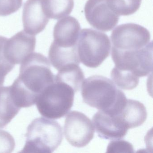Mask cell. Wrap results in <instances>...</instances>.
Here are the masks:
<instances>
[{"label": "cell", "mask_w": 153, "mask_h": 153, "mask_svg": "<svg viewBox=\"0 0 153 153\" xmlns=\"http://www.w3.org/2000/svg\"><path fill=\"white\" fill-rule=\"evenodd\" d=\"M47 58L38 53H33L21 63L19 76L10 86V92L17 105L21 108L36 103L42 92L55 81Z\"/></svg>", "instance_id": "cell-1"}, {"label": "cell", "mask_w": 153, "mask_h": 153, "mask_svg": "<svg viewBox=\"0 0 153 153\" xmlns=\"http://www.w3.org/2000/svg\"><path fill=\"white\" fill-rule=\"evenodd\" d=\"M81 89L84 102L110 115L119 114L127 102L123 92L103 76L89 77L83 81Z\"/></svg>", "instance_id": "cell-2"}, {"label": "cell", "mask_w": 153, "mask_h": 153, "mask_svg": "<svg viewBox=\"0 0 153 153\" xmlns=\"http://www.w3.org/2000/svg\"><path fill=\"white\" fill-rule=\"evenodd\" d=\"M25 145L20 153H51L63 139L62 128L56 121L40 117L27 127Z\"/></svg>", "instance_id": "cell-3"}, {"label": "cell", "mask_w": 153, "mask_h": 153, "mask_svg": "<svg viewBox=\"0 0 153 153\" xmlns=\"http://www.w3.org/2000/svg\"><path fill=\"white\" fill-rule=\"evenodd\" d=\"M75 93L68 85L55 80L37 98L36 102L37 110L42 116L47 119L62 118L73 106Z\"/></svg>", "instance_id": "cell-4"}, {"label": "cell", "mask_w": 153, "mask_h": 153, "mask_svg": "<svg viewBox=\"0 0 153 153\" xmlns=\"http://www.w3.org/2000/svg\"><path fill=\"white\" fill-rule=\"evenodd\" d=\"M77 46L80 62L88 68H97L110 55L111 43L104 33L85 28L80 31Z\"/></svg>", "instance_id": "cell-5"}, {"label": "cell", "mask_w": 153, "mask_h": 153, "mask_svg": "<svg viewBox=\"0 0 153 153\" xmlns=\"http://www.w3.org/2000/svg\"><path fill=\"white\" fill-rule=\"evenodd\" d=\"M111 57L117 69L138 77L146 76L153 71L152 42L137 50L123 51L112 47Z\"/></svg>", "instance_id": "cell-6"}, {"label": "cell", "mask_w": 153, "mask_h": 153, "mask_svg": "<svg viewBox=\"0 0 153 153\" xmlns=\"http://www.w3.org/2000/svg\"><path fill=\"white\" fill-rule=\"evenodd\" d=\"M149 31L133 23L123 24L115 27L111 36L113 48L123 51L137 50L150 43Z\"/></svg>", "instance_id": "cell-7"}, {"label": "cell", "mask_w": 153, "mask_h": 153, "mask_svg": "<svg viewBox=\"0 0 153 153\" xmlns=\"http://www.w3.org/2000/svg\"><path fill=\"white\" fill-rule=\"evenodd\" d=\"M94 132L92 121L83 113L71 111L67 114L64 133L67 141L71 146L77 148L85 146L93 139Z\"/></svg>", "instance_id": "cell-8"}, {"label": "cell", "mask_w": 153, "mask_h": 153, "mask_svg": "<svg viewBox=\"0 0 153 153\" xmlns=\"http://www.w3.org/2000/svg\"><path fill=\"white\" fill-rule=\"evenodd\" d=\"M85 13L89 25L102 32L112 30L120 19V16L110 9L106 0H88Z\"/></svg>", "instance_id": "cell-9"}, {"label": "cell", "mask_w": 153, "mask_h": 153, "mask_svg": "<svg viewBox=\"0 0 153 153\" xmlns=\"http://www.w3.org/2000/svg\"><path fill=\"white\" fill-rule=\"evenodd\" d=\"M36 38L24 30L19 32L6 42L4 53L8 61L13 65L20 64L35 51Z\"/></svg>", "instance_id": "cell-10"}, {"label": "cell", "mask_w": 153, "mask_h": 153, "mask_svg": "<svg viewBox=\"0 0 153 153\" xmlns=\"http://www.w3.org/2000/svg\"><path fill=\"white\" fill-rule=\"evenodd\" d=\"M93 122L98 137L104 139H121L128 130L118 115H110L102 111L95 114Z\"/></svg>", "instance_id": "cell-11"}, {"label": "cell", "mask_w": 153, "mask_h": 153, "mask_svg": "<svg viewBox=\"0 0 153 153\" xmlns=\"http://www.w3.org/2000/svg\"><path fill=\"white\" fill-rule=\"evenodd\" d=\"M22 19L26 33L35 36L42 32L50 19L44 10L43 0H27L24 5Z\"/></svg>", "instance_id": "cell-12"}, {"label": "cell", "mask_w": 153, "mask_h": 153, "mask_svg": "<svg viewBox=\"0 0 153 153\" xmlns=\"http://www.w3.org/2000/svg\"><path fill=\"white\" fill-rule=\"evenodd\" d=\"M80 31V24L75 18L65 17L58 21L54 26L53 42L62 46L77 45Z\"/></svg>", "instance_id": "cell-13"}, {"label": "cell", "mask_w": 153, "mask_h": 153, "mask_svg": "<svg viewBox=\"0 0 153 153\" xmlns=\"http://www.w3.org/2000/svg\"><path fill=\"white\" fill-rule=\"evenodd\" d=\"M49 58L52 65L58 71L69 65H79L80 62L77 45L72 47L62 46L53 42L49 50Z\"/></svg>", "instance_id": "cell-14"}, {"label": "cell", "mask_w": 153, "mask_h": 153, "mask_svg": "<svg viewBox=\"0 0 153 153\" xmlns=\"http://www.w3.org/2000/svg\"><path fill=\"white\" fill-rule=\"evenodd\" d=\"M118 115L129 129L143 124L146 120L147 113L142 103L132 99H127L125 106Z\"/></svg>", "instance_id": "cell-15"}, {"label": "cell", "mask_w": 153, "mask_h": 153, "mask_svg": "<svg viewBox=\"0 0 153 153\" xmlns=\"http://www.w3.org/2000/svg\"><path fill=\"white\" fill-rule=\"evenodd\" d=\"M21 108L15 102L10 87H0V128H3L11 122Z\"/></svg>", "instance_id": "cell-16"}, {"label": "cell", "mask_w": 153, "mask_h": 153, "mask_svg": "<svg viewBox=\"0 0 153 153\" xmlns=\"http://www.w3.org/2000/svg\"><path fill=\"white\" fill-rule=\"evenodd\" d=\"M55 80L67 84L76 93L81 88L85 75L79 65L72 64L59 70Z\"/></svg>", "instance_id": "cell-17"}, {"label": "cell", "mask_w": 153, "mask_h": 153, "mask_svg": "<svg viewBox=\"0 0 153 153\" xmlns=\"http://www.w3.org/2000/svg\"><path fill=\"white\" fill-rule=\"evenodd\" d=\"M74 0H43V7L49 19H59L71 13Z\"/></svg>", "instance_id": "cell-18"}, {"label": "cell", "mask_w": 153, "mask_h": 153, "mask_svg": "<svg viewBox=\"0 0 153 153\" xmlns=\"http://www.w3.org/2000/svg\"><path fill=\"white\" fill-rule=\"evenodd\" d=\"M111 78L114 84L121 89L132 90L139 84V77L128 71L113 68L111 73Z\"/></svg>", "instance_id": "cell-19"}, {"label": "cell", "mask_w": 153, "mask_h": 153, "mask_svg": "<svg viewBox=\"0 0 153 153\" xmlns=\"http://www.w3.org/2000/svg\"><path fill=\"white\" fill-rule=\"evenodd\" d=\"M109 7L119 16H130L137 11L141 0H106Z\"/></svg>", "instance_id": "cell-20"}, {"label": "cell", "mask_w": 153, "mask_h": 153, "mask_svg": "<svg viewBox=\"0 0 153 153\" xmlns=\"http://www.w3.org/2000/svg\"><path fill=\"white\" fill-rule=\"evenodd\" d=\"M131 143L123 140H115L108 144L106 153H134Z\"/></svg>", "instance_id": "cell-21"}, {"label": "cell", "mask_w": 153, "mask_h": 153, "mask_svg": "<svg viewBox=\"0 0 153 153\" xmlns=\"http://www.w3.org/2000/svg\"><path fill=\"white\" fill-rule=\"evenodd\" d=\"M7 39L0 36V76L3 77H6L15 67L7 60L4 53V47Z\"/></svg>", "instance_id": "cell-22"}, {"label": "cell", "mask_w": 153, "mask_h": 153, "mask_svg": "<svg viewBox=\"0 0 153 153\" xmlns=\"http://www.w3.org/2000/svg\"><path fill=\"white\" fill-rule=\"evenodd\" d=\"M23 0H0V16H7L16 12L22 7Z\"/></svg>", "instance_id": "cell-23"}, {"label": "cell", "mask_w": 153, "mask_h": 153, "mask_svg": "<svg viewBox=\"0 0 153 153\" xmlns=\"http://www.w3.org/2000/svg\"><path fill=\"white\" fill-rule=\"evenodd\" d=\"M15 140L7 131L0 130V153H10L15 149Z\"/></svg>", "instance_id": "cell-24"}]
</instances>
